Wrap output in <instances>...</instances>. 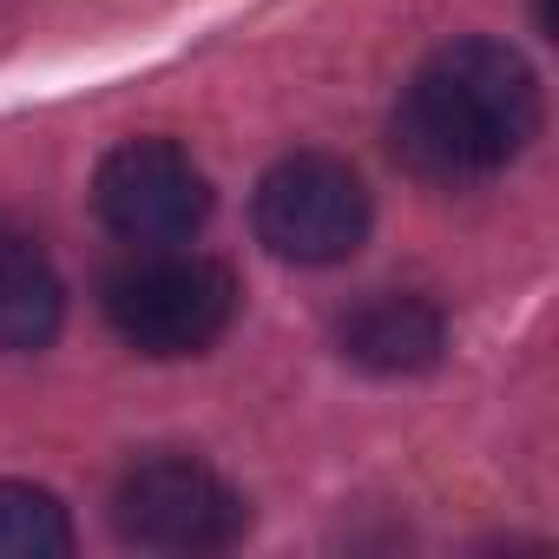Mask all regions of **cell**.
<instances>
[{
	"label": "cell",
	"mask_w": 559,
	"mask_h": 559,
	"mask_svg": "<svg viewBox=\"0 0 559 559\" xmlns=\"http://www.w3.org/2000/svg\"><path fill=\"white\" fill-rule=\"evenodd\" d=\"M448 349V323L428 297H369L362 310L343 317V356L369 376H421Z\"/></svg>",
	"instance_id": "obj_6"
},
{
	"label": "cell",
	"mask_w": 559,
	"mask_h": 559,
	"mask_svg": "<svg viewBox=\"0 0 559 559\" xmlns=\"http://www.w3.org/2000/svg\"><path fill=\"white\" fill-rule=\"evenodd\" d=\"M93 204L99 224L139 250L152 243H185L204 230L211 217V185L191 165L185 145L171 139H126L119 152H106L99 178H93Z\"/></svg>",
	"instance_id": "obj_5"
},
{
	"label": "cell",
	"mask_w": 559,
	"mask_h": 559,
	"mask_svg": "<svg viewBox=\"0 0 559 559\" xmlns=\"http://www.w3.org/2000/svg\"><path fill=\"white\" fill-rule=\"evenodd\" d=\"M539 132V80L507 40L441 47L395 106V158L428 185H480Z\"/></svg>",
	"instance_id": "obj_1"
},
{
	"label": "cell",
	"mask_w": 559,
	"mask_h": 559,
	"mask_svg": "<svg viewBox=\"0 0 559 559\" xmlns=\"http://www.w3.org/2000/svg\"><path fill=\"white\" fill-rule=\"evenodd\" d=\"M369 185L330 158V152H297L284 165H270L250 204V224L263 237V250H276L284 263H343L362 250L369 237Z\"/></svg>",
	"instance_id": "obj_3"
},
{
	"label": "cell",
	"mask_w": 559,
	"mask_h": 559,
	"mask_svg": "<svg viewBox=\"0 0 559 559\" xmlns=\"http://www.w3.org/2000/svg\"><path fill=\"white\" fill-rule=\"evenodd\" d=\"M243 520H250L243 493L191 454H152L126 467L112 493L119 539L152 552H224L230 539H243Z\"/></svg>",
	"instance_id": "obj_4"
},
{
	"label": "cell",
	"mask_w": 559,
	"mask_h": 559,
	"mask_svg": "<svg viewBox=\"0 0 559 559\" xmlns=\"http://www.w3.org/2000/svg\"><path fill=\"white\" fill-rule=\"evenodd\" d=\"M237 317V276L217 257L152 243L106 276V323L139 356H204Z\"/></svg>",
	"instance_id": "obj_2"
},
{
	"label": "cell",
	"mask_w": 559,
	"mask_h": 559,
	"mask_svg": "<svg viewBox=\"0 0 559 559\" xmlns=\"http://www.w3.org/2000/svg\"><path fill=\"white\" fill-rule=\"evenodd\" d=\"M73 552V520L60 493L34 480H0V559H67Z\"/></svg>",
	"instance_id": "obj_8"
},
{
	"label": "cell",
	"mask_w": 559,
	"mask_h": 559,
	"mask_svg": "<svg viewBox=\"0 0 559 559\" xmlns=\"http://www.w3.org/2000/svg\"><path fill=\"white\" fill-rule=\"evenodd\" d=\"M67 284L40 243L0 237V356H34L60 336Z\"/></svg>",
	"instance_id": "obj_7"
}]
</instances>
